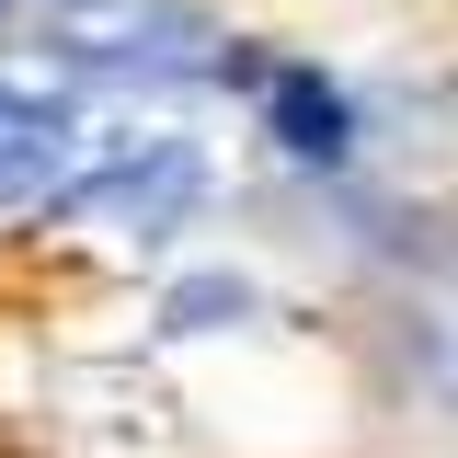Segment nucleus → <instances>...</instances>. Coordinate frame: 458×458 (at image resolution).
Returning <instances> with one entry per match:
<instances>
[{
    "mask_svg": "<svg viewBox=\"0 0 458 458\" xmlns=\"http://www.w3.org/2000/svg\"><path fill=\"white\" fill-rule=\"evenodd\" d=\"M207 195V161H195V138H149L138 161H114V172H92L81 183V207H104L126 241H161L183 207Z\"/></svg>",
    "mask_w": 458,
    "mask_h": 458,
    "instance_id": "obj_1",
    "label": "nucleus"
},
{
    "mask_svg": "<svg viewBox=\"0 0 458 458\" xmlns=\"http://www.w3.org/2000/svg\"><path fill=\"white\" fill-rule=\"evenodd\" d=\"M264 138H276L286 161H321V172H333L344 149H355V104H344L321 69H276V81H264Z\"/></svg>",
    "mask_w": 458,
    "mask_h": 458,
    "instance_id": "obj_2",
    "label": "nucleus"
},
{
    "mask_svg": "<svg viewBox=\"0 0 458 458\" xmlns=\"http://www.w3.org/2000/svg\"><path fill=\"white\" fill-rule=\"evenodd\" d=\"M57 161H69V114H57V104H23L12 126H0V195L57 183Z\"/></svg>",
    "mask_w": 458,
    "mask_h": 458,
    "instance_id": "obj_3",
    "label": "nucleus"
},
{
    "mask_svg": "<svg viewBox=\"0 0 458 458\" xmlns=\"http://www.w3.org/2000/svg\"><path fill=\"white\" fill-rule=\"evenodd\" d=\"M241 310H252V286H241V276H183V286L161 298V333H229Z\"/></svg>",
    "mask_w": 458,
    "mask_h": 458,
    "instance_id": "obj_4",
    "label": "nucleus"
},
{
    "mask_svg": "<svg viewBox=\"0 0 458 458\" xmlns=\"http://www.w3.org/2000/svg\"><path fill=\"white\" fill-rule=\"evenodd\" d=\"M0 12H12V0H0Z\"/></svg>",
    "mask_w": 458,
    "mask_h": 458,
    "instance_id": "obj_5",
    "label": "nucleus"
}]
</instances>
